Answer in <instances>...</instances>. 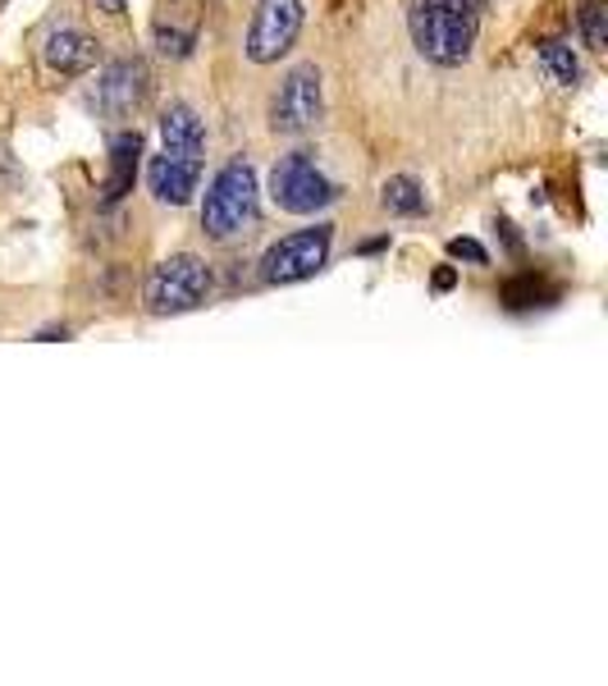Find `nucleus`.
Listing matches in <instances>:
<instances>
[{
	"label": "nucleus",
	"instance_id": "obj_4",
	"mask_svg": "<svg viewBox=\"0 0 608 686\" xmlns=\"http://www.w3.org/2000/svg\"><path fill=\"white\" fill-rule=\"evenodd\" d=\"M271 202L288 216H316L330 202H339V188L321 175L312 151H288L271 169Z\"/></svg>",
	"mask_w": 608,
	"mask_h": 686
},
{
	"label": "nucleus",
	"instance_id": "obj_12",
	"mask_svg": "<svg viewBox=\"0 0 608 686\" xmlns=\"http://www.w3.org/2000/svg\"><path fill=\"white\" fill-rule=\"evenodd\" d=\"M160 147H169V151H206L202 115H197L188 101H174V106L160 115Z\"/></svg>",
	"mask_w": 608,
	"mask_h": 686
},
{
	"label": "nucleus",
	"instance_id": "obj_21",
	"mask_svg": "<svg viewBox=\"0 0 608 686\" xmlns=\"http://www.w3.org/2000/svg\"><path fill=\"white\" fill-rule=\"evenodd\" d=\"M453 6H467V10H486V0H453Z\"/></svg>",
	"mask_w": 608,
	"mask_h": 686
},
{
	"label": "nucleus",
	"instance_id": "obj_15",
	"mask_svg": "<svg viewBox=\"0 0 608 686\" xmlns=\"http://www.w3.org/2000/svg\"><path fill=\"white\" fill-rule=\"evenodd\" d=\"M581 41L590 51H604L608 47V0H581Z\"/></svg>",
	"mask_w": 608,
	"mask_h": 686
},
{
	"label": "nucleus",
	"instance_id": "obj_18",
	"mask_svg": "<svg viewBox=\"0 0 608 686\" xmlns=\"http://www.w3.org/2000/svg\"><path fill=\"white\" fill-rule=\"evenodd\" d=\"M449 256H453V262H471V266H490V252L475 243V238H453L449 243Z\"/></svg>",
	"mask_w": 608,
	"mask_h": 686
},
{
	"label": "nucleus",
	"instance_id": "obj_11",
	"mask_svg": "<svg viewBox=\"0 0 608 686\" xmlns=\"http://www.w3.org/2000/svg\"><path fill=\"white\" fill-rule=\"evenodd\" d=\"M138 156H143V138L138 134H115L110 138V179H106V193H101L106 206L124 202V193H134Z\"/></svg>",
	"mask_w": 608,
	"mask_h": 686
},
{
	"label": "nucleus",
	"instance_id": "obj_19",
	"mask_svg": "<svg viewBox=\"0 0 608 686\" xmlns=\"http://www.w3.org/2000/svg\"><path fill=\"white\" fill-rule=\"evenodd\" d=\"M124 6H128V0H101V10H106V14H124Z\"/></svg>",
	"mask_w": 608,
	"mask_h": 686
},
{
	"label": "nucleus",
	"instance_id": "obj_5",
	"mask_svg": "<svg viewBox=\"0 0 608 686\" xmlns=\"http://www.w3.org/2000/svg\"><path fill=\"white\" fill-rule=\"evenodd\" d=\"M330 243L334 229L330 225H312V229H293L284 238H275L261 256V280L266 284H302L325 271L330 262Z\"/></svg>",
	"mask_w": 608,
	"mask_h": 686
},
{
	"label": "nucleus",
	"instance_id": "obj_13",
	"mask_svg": "<svg viewBox=\"0 0 608 686\" xmlns=\"http://www.w3.org/2000/svg\"><path fill=\"white\" fill-rule=\"evenodd\" d=\"M380 206L389 210V216H425L430 202H425V188L412 175H394L380 188Z\"/></svg>",
	"mask_w": 608,
	"mask_h": 686
},
{
	"label": "nucleus",
	"instance_id": "obj_6",
	"mask_svg": "<svg viewBox=\"0 0 608 686\" xmlns=\"http://www.w3.org/2000/svg\"><path fill=\"white\" fill-rule=\"evenodd\" d=\"M302 32V0H256V14L247 28V60L252 65H275L293 51Z\"/></svg>",
	"mask_w": 608,
	"mask_h": 686
},
{
	"label": "nucleus",
	"instance_id": "obj_17",
	"mask_svg": "<svg viewBox=\"0 0 608 686\" xmlns=\"http://www.w3.org/2000/svg\"><path fill=\"white\" fill-rule=\"evenodd\" d=\"M156 41H160V51L165 56H188L193 51V41H197V32L193 28H184V32H174V28H156Z\"/></svg>",
	"mask_w": 608,
	"mask_h": 686
},
{
	"label": "nucleus",
	"instance_id": "obj_9",
	"mask_svg": "<svg viewBox=\"0 0 608 686\" xmlns=\"http://www.w3.org/2000/svg\"><path fill=\"white\" fill-rule=\"evenodd\" d=\"M147 97V65L138 60H115L101 78H97V92H92V106L101 115H128V110H138Z\"/></svg>",
	"mask_w": 608,
	"mask_h": 686
},
{
	"label": "nucleus",
	"instance_id": "obj_14",
	"mask_svg": "<svg viewBox=\"0 0 608 686\" xmlns=\"http://www.w3.org/2000/svg\"><path fill=\"white\" fill-rule=\"evenodd\" d=\"M540 65L549 69V78H553V82H562V88H572V82L581 78V65H577L572 47H568V41H558V37L540 41Z\"/></svg>",
	"mask_w": 608,
	"mask_h": 686
},
{
	"label": "nucleus",
	"instance_id": "obj_10",
	"mask_svg": "<svg viewBox=\"0 0 608 686\" xmlns=\"http://www.w3.org/2000/svg\"><path fill=\"white\" fill-rule=\"evenodd\" d=\"M41 65L60 78H78L97 65V41L78 28H51L47 41H41Z\"/></svg>",
	"mask_w": 608,
	"mask_h": 686
},
{
	"label": "nucleus",
	"instance_id": "obj_7",
	"mask_svg": "<svg viewBox=\"0 0 608 686\" xmlns=\"http://www.w3.org/2000/svg\"><path fill=\"white\" fill-rule=\"evenodd\" d=\"M321 119V69L316 65H297L280 82V92L271 101V128L275 134H307Z\"/></svg>",
	"mask_w": 608,
	"mask_h": 686
},
{
	"label": "nucleus",
	"instance_id": "obj_20",
	"mask_svg": "<svg viewBox=\"0 0 608 686\" xmlns=\"http://www.w3.org/2000/svg\"><path fill=\"white\" fill-rule=\"evenodd\" d=\"M434 288H453V271H440V275H434Z\"/></svg>",
	"mask_w": 608,
	"mask_h": 686
},
{
	"label": "nucleus",
	"instance_id": "obj_1",
	"mask_svg": "<svg viewBox=\"0 0 608 686\" xmlns=\"http://www.w3.org/2000/svg\"><path fill=\"white\" fill-rule=\"evenodd\" d=\"M408 28H412V47L430 65H444V69L462 65L475 47V10L453 6V0H412Z\"/></svg>",
	"mask_w": 608,
	"mask_h": 686
},
{
	"label": "nucleus",
	"instance_id": "obj_2",
	"mask_svg": "<svg viewBox=\"0 0 608 686\" xmlns=\"http://www.w3.org/2000/svg\"><path fill=\"white\" fill-rule=\"evenodd\" d=\"M256 169L247 160H229L220 175L210 179L202 202V229L210 238H234L256 220Z\"/></svg>",
	"mask_w": 608,
	"mask_h": 686
},
{
	"label": "nucleus",
	"instance_id": "obj_16",
	"mask_svg": "<svg viewBox=\"0 0 608 686\" xmlns=\"http://www.w3.org/2000/svg\"><path fill=\"white\" fill-rule=\"evenodd\" d=\"M545 297H553V288H549L545 280H536V275H521V280H508V284H503V303H508L512 312L540 307Z\"/></svg>",
	"mask_w": 608,
	"mask_h": 686
},
{
	"label": "nucleus",
	"instance_id": "obj_3",
	"mask_svg": "<svg viewBox=\"0 0 608 686\" xmlns=\"http://www.w3.org/2000/svg\"><path fill=\"white\" fill-rule=\"evenodd\" d=\"M147 312L151 316H184L197 312L206 297H210V266L193 252L179 256H165V262L151 271L147 280Z\"/></svg>",
	"mask_w": 608,
	"mask_h": 686
},
{
	"label": "nucleus",
	"instance_id": "obj_8",
	"mask_svg": "<svg viewBox=\"0 0 608 686\" xmlns=\"http://www.w3.org/2000/svg\"><path fill=\"white\" fill-rule=\"evenodd\" d=\"M147 179H151L156 202L188 206L193 193L202 188V151H169V147H160V156L147 169Z\"/></svg>",
	"mask_w": 608,
	"mask_h": 686
}]
</instances>
